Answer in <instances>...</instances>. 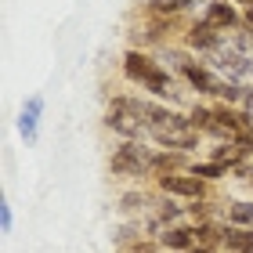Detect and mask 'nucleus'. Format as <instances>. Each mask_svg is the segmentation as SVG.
<instances>
[{"instance_id":"4","label":"nucleus","mask_w":253,"mask_h":253,"mask_svg":"<svg viewBox=\"0 0 253 253\" xmlns=\"http://www.w3.org/2000/svg\"><path fill=\"white\" fill-rule=\"evenodd\" d=\"M224 33H217L206 18H192L185 29H181V47H188L195 58H210L213 51L224 47Z\"/></svg>"},{"instance_id":"9","label":"nucleus","mask_w":253,"mask_h":253,"mask_svg":"<svg viewBox=\"0 0 253 253\" xmlns=\"http://www.w3.org/2000/svg\"><path fill=\"white\" fill-rule=\"evenodd\" d=\"M40 120H43V98L33 94V98H26V105H22V112H18V134H22L26 145H37Z\"/></svg>"},{"instance_id":"17","label":"nucleus","mask_w":253,"mask_h":253,"mask_svg":"<svg viewBox=\"0 0 253 253\" xmlns=\"http://www.w3.org/2000/svg\"><path fill=\"white\" fill-rule=\"evenodd\" d=\"M224 224L253 228V199H232L224 206Z\"/></svg>"},{"instance_id":"3","label":"nucleus","mask_w":253,"mask_h":253,"mask_svg":"<svg viewBox=\"0 0 253 253\" xmlns=\"http://www.w3.org/2000/svg\"><path fill=\"white\" fill-rule=\"evenodd\" d=\"M148 141H152L156 148H174V152H185V156H192V152H199L203 134H199V130H192L188 116L177 109V116L170 120V123H163V126H152V130H148Z\"/></svg>"},{"instance_id":"22","label":"nucleus","mask_w":253,"mask_h":253,"mask_svg":"<svg viewBox=\"0 0 253 253\" xmlns=\"http://www.w3.org/2000/svg\"><path fill=\"white\" fill-rule=\"evenodd\" d=\"M235 145H243V148H246V152L253 156V126H250V130H243V134H239V137H235Z\"/></svg>"},{"instance_id":"7","label":"nucleus","mask_w":253,"mask_h":253,"mask_svg":"<svg viewBox=\"0 0 253 253\" xmlns=\"http://www.w3.org/2000/svg\"><path fill=\"white\" fill-rule=\"evenodd\" d=\"M105 130L112 137H120V141H145L148 137V126L141 116H134V112H123V109H105Z\"/></svg>"},{"instance_id":"12","label":"nucleus","mask_w":253,"mask_h":253,"mask_svg":"<svg viewBox=\"0 0 253 253\" xmlns=\"http://www.w3.org/2000/svg\"><path fill=\"white\" fill-rule=\"evenodd\" d=\"M192 7H195V0H145V15L167 18V22H181V15H188Z\"/></svg>"},{"instance_id":"13","label":"nucleus","mask_w":253,"mask_h":253,"mask_svg":"<svg viewBox=\"0 0 253 253\" xmlns=\"http://www.w3.org/2000/svg\"><path fill=\"white\" fill-rule=\"evenodd\" d=\"M206 159H213V163H221V167H228V170H235L239 163H246V159H253L243 145H235V141H213L210 145V156Z\"/></svg>"},{"instance_id":"23","label":"nucleus","mask_w":253,"mask_h":253,"mask_svg":"<svg viewBox=\"0 0 253 253\" xmlns=\"http://www.w3.org/2000/svg\"><path fill=\"white\" fill-rule=\"evenodd\" d=\"M243 112L253 120V84H250V90H246V98H243Z\"/></svg>"},{"instance_id":"2","label":"nucleus","mask_w":253,"mask_h":253,"mask_svg":"<svg viewBox=\"0 0 253 253\" xmlns=\"http://www.w3.org/2000/svg\"><path fill=\"white\" fill-rule=\"evenodd\" d=\"M148 159H152V148L145 141H116V148H112V156H109V174L112 177H126V181L152 177Z\"/></svg>"},{"instance_id":"27","label":"nucleus","mask_w":253,"mask_h":253,"mask_svg":"<svg viewBox=\"0 0 253 253\" xmlns=\"http://www.w3.org/2000/svg\"><path fill=\"white\" fill-rule=\"evenodd\" d=\"M250 185H253V181H250Z\"/></svg>"},{"instance_id":"10","label":"nucleus","mask_w":253,"mask_h":253,"mask_svg":"<svg viewBox=\"0 0 253 253\" xmlns=\"http://www.w3.org/2000/svg\"><path fill=\"white\" fill-rule=\"evenodd\" d=\"M148 170H152V177H163V174H177V170H192V163H188L185 152H174V148H152Z\"/></svg>"},{"instance_id":"5","label":"nucleus","mask_w":253,"mask_h":253,"mask_svg":"<svg viewBox=\"0 0 253 253\" xmlns=\"http://www.w3.org/2000/svg\"><path fill=\"white\" fill-rule=\"evenodd\" d=\"M156 188H159V195H174V199H185V203L210 199V185L203 177H195L192 170H177V174L156 177Z\"/></svg>"},{"instance_id":"1","label":"nucleus","mask_w":253,"mask_h":253,"mask_svg":"<svg viewBox=\"0 0 253 253\" xmlns=\"http://www.w3.org/2000/svg\"><path fill=\"white\" fill-rule=\"evenodd\" d=\"M123 80L137 90H145L148 98L156 101H167V105H174L177 101V76L170 73V69L159 65V58L152 51H137V47H126L123 51Z\"/></svg>"},{"instance_id":"19","label":"nucleus","mask_w":253,"mask_h":253,"mask_svg":"<svg viewBox=\"0 0 253 253\" xmlns=\"http://www.w3.org/2000/svg\"><path fill=\"white\" fill-rule=\"evenodd\" d=\"M152 206H156V199H152L148 192H141V188L120 195V210H123V213H152Z\"/></svg>"},{"instance_id":"18","label":"nucleus","mask_w":253,"mask_h":253,"mask_svg":"<svg viewBox=\"0 0 253 253\" xmlns=\"http://www.w3.org/2000/svg\"><path fill=\"white\" fill-rule=\"evenodd\" d=\"M185 116H188V123H192V130H199L203 137H206V130L217 123V120H213V105H206V101H192V105L185 109Z\"/></svg>"},{"instance_id":"21","label":"nucleus","mask_w":253,"mask_h":253,"mask_svg":"<svg viewBox=\"0 0 253 253\" xmlns=\"http://www.w3.org/2000/svg\"><path fill=\"white\" fill-rule=\"evenodd\" d=\"M11 228H15V213H11V203L7 199H0V232H11Z\"/></svg>"},{"instance_id":"25","label":"nucleus","mask_w":253,"mask_h":253,"mask_svg":"<svg viewBox=\"0 0 253 253\" xmlns=\"http://www.w3.org/2000/svg\"><path fill=\"white\" fill-rule=\"evenodd\" d=\"M188 253H221V250H213V246H195V250H188Z\"/></svg>"},{"instance_id":"8","label":"nucleus","mask_w":253,"mask_h":253,"mask_svg":"<svg viewBox=\"0 0 253 253\" xmlns=\"http://www.w3.org/2000/svg\"><path fill=\"white\" fill-rule=\"evenodd\" d=\"M203 18L210 22L217 33H224V37H232L235 29H243V7L232 4V0H206Z\"/></svg>"},{"instance_id":"15","label":"nucleus","mask_w":253,"mask_h":253,"mask_svg":"<svg viewBox=\"0 0 253 253\" xmlns=\"http://www.w3.org/2000/svg\"><path fill=\"white\" fill-rule=\"evenodd\" d=\"M221 250H224V253H253V228L224 224V235H221Z\"/></svg>"},{"instance_id":"14","label":"nucleus","mask_w":253,"mask_h":253,"mask_svg":"<svg viewBox=\"0 0 253 253\" xmlns=\"http://www.w3.org/2000/svg\"><path fill=\"white\" fill-rule=\"evenodd\" d=\"M152 217H156L163 228H170V224H181V221L188 217V206H181L174 195H159L156 206H152Z\"/></svg>"},{"instance_id":"24","label":"nucleus","mask_w":253,"mask_h":253,"mask_svg":"<svg viewBox=\"0 0 253 253\" xmlns=\"http://www.w3.org/2000/svg\"><path fill=\"white\" fill-rule=\"evenodd\" d=\"M243 26L253 33V4H250V7H243Z\"/></svg>"},{"instance_id":"6","label":"nucleus","mask_w":253,"mask_h":253,"mask_svg":"<svg viewBox=\"0 0 253 253\" xmlns=\"http://www.w3.org/2000/svg\"><path fill=\"white\" fill-rule=\"evenodd\" d=\"M181 84H185L188 90H195L199 98H213L217 101V87H221V76L213 73L210 65H206L203 58H192L185 69H181Z\"/></svg>"},{"instance_id":"16","label":"nucleus","mask_w":253,"mask_h":253,"mask_svg":"<svg viewBox=\"0 0 253 253\" xmlns=\"http://www.w3.org/2000/svg\"><path fill=\"white\" fill-rule=\"evenodd\" d=\"M156 58H159V65H163V69H170V73L181 80V69H185V65L195 58V54H192L188 47H170V43H167V47L156 51Z\"/></svg>"},{"instance_id":"26","label":"nucleus","mask_w":253,"mask_h":253,"mask_svg":"<svg viewBox=\"0 0 253 253\" xmlns=\"http://www.w3.org/2000/svg\"><path fill=\"white\" fill-rule=\"evenodd\" d=\"M232 4H239V7H250V4H253V0H232Z\"/></svg>"},{"instance_id":"11","label":"nucleus","mask_w":253,"mask_h":253,"mask_svg":"<svg viewBox=\"0 0 253 253\" xmlns=\"http://www.w3.org/2000/svg\"><path fill=\"white\" fill-rule=\"evenodd\" d=\"M163 250H170V253H188V250H195L199 243H195V232H192V224H170L163 235L156 239Z\"/></svg>"},{"instance_id":"20","label":"nucleus","mask_w":253,"mask_h":253,"mask_svg":"<svg viewBox=\"0 0 253 253\" xmlns=\"http://www.w3.org/2000/svg\"><path fill=\"white\" fill-rule=\"evenodd\" d=\"M192 174H195V177H203L206 185H213V181H224L228 174H232V170L221 167V163H213V159H195V163H192Z\"/></svg>"}]
</instances>
